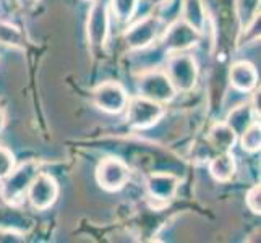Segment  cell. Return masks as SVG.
I'll return each instance as SVG.
<instances>
[{"mask_svg":"<svg viewBox=\"0 0 261 243\" xmlns=\"http://www.w3.org/2000/svg\"><path fill=\"white\" fill-rule=\"evenodd\" d=\"M38 172L39 164L34 159L16 164L12 172L0 182V196H2V200L10 206L21 204L33 178L38 175Z\"/></svg>","mask_w":261,"mask_h":243,"instance_id":"cell-1","label":"cell"},{"mask_svg":"<svg viewBox=\"0 0 261 243\" xmlns=\"http://www.w3.org/2000/svg\"><path fill=\"white\" fill-rule=\"evenodd\" d=\"M164 71L167 73L169 79L172 81L178 94L192 93L198 85V78H200L198 62L188 52L170 53L166 62Z\"/></svg>","mask_w":261,"mask_h":243,"instance_id":"cell-2","label":"cell"},{"mask_svg":"<svg viewBox=\"0 0 261 243\" xmlns=\"http://www.w3.org/2000/svg\"><path fill=\"white\" fill-rule=\"evenodd\" d=\"M137 94L159 104H170L178 96L164 68H152L141 73L137 79Z\"/></svg>","mask_w":261,"mask_h":243,"instance_id":"cell-3","label":"cell"},{"mask_svg":"<svg viewBox=\"0 0 261 243\" xmlns=\"http://www.w3.org/2000/svg\"><path fill=\"white\" fill-rule=\"evenodd\" d=\"M127 111V125L132 130H148L161 122L164 117L166 109L163 104L151 101L143 96H132L128 99V104L125 107Z\"/></svg>","mask_w":261,"mask_h":243,"instance_id":"cell-4","label":"cell"},{"mask_svg":"<svg viewBox=\"0 0 261 243\" xmlns=\"http://www.w3.org/2000/svg\"><path fill=\"white\" fill-rule=\"evenodd\" d=\"M163 18L156 13L146 15L130 24L123 33V42L130 50H145L158 39Z\"/></svg>","mask_w":261,"mask_h":243,"instance_id":"cell-5","label":"cell"},{"mask_svg":"<svg viewBox=\"0 0 261 243\" xmlns=\"http://www.w3.org/2000/svg\"><path fill=\"white\" fill-rule=\"evenodd\" d=\"M203 34L196 31L193 26H190L182 18H177L164 30L161 36V46L167 53L174 52H187L200 44Z\"/></svg>","mask_w":261,"mask_h":243,"instance_id":"cell-6","label":"cell"},{"mask_svg":"<svg viewBox=\"0 0 261 243\" xmlns=\"http://www.w3.org/2000/svg\"><path fill=\"white\" fill-rule=\"evenodd\" d=\"M111 31V12L109 5L102 0H93V5L86 18V39L89 47H106Z\"/></svg>","mask_w":261,"mask_h":243,"instance_id":"cell-7","label":"cell"},{"mask_svg":"<svg viewBox=\"0 0 261 243\" xmlns=\"http://www.w3.org/2000/svg\"><path fill=\"white\" fill-rule=\"evenodd\" d=\"M130 167L119 157H106L96 167V182L107 193L120 192L130 180Z\"/></svg>","mask_w":261,"mask_h":243,"instance_id":"cell-8","label":"cell"},{"mask_svg":"<svg viewBox=\"0 0 261 243\" xmlns=\"http://www.w3.org/2000/svg\"><path fill=\"white\" fill-rule=\"evenodd\" d=\"M60 193L56 177L47 172H38L26 192V200L36 211H47L56 204Z\"/></svg>","mask_w":261,"mask_h":243,"instance_id":"cell-9","label":"cell"},{"mask_svg":"<svg viewBox=\"0 0 261 243\" xmlns=\"http://www.w3.org/2000/svg\"><path fill=\"white\" fill-rule=\"evenodd\" d=\"M128 93L119 81H102L93 89V102L99 111L117 115L125 111L128 104Z\"/></svg>","mask_w":261,"mask_h":243,"instance_id":"cell-10","label":"cell"},{"mask_svg":"<svg viewBox=\"0 0 261 243\" xmlns=\"http://www.w3.org/2000/svg\"><path fill=\"white\" fill-rule=\"evenodd\" d=\"M180 185V178L169 172H152L146 177V192L151 200L167 204L174 200Z\"/></svg>","mask_w":261,"mask_h":243,"instance_id":"cell-11","label":"cell"},{"mask_svg":"<svg viewBox=\"0 0 261 243\" xmlns=\"http://www.w3.org/2000/svg\"><path fill=\"white\" fill-rule=\"evenodd\" d=\"M229 85L240 94L255 93L258 88V70L248 60L233 62L229 68Z\"/></svg>","mask_w":261,"mask_h":243,"instance_id":"cell-12","label":"cell"},{"mask_svg":"<svg viewBox=\"0 0 261 243\" xmlns=\"http://www.w3.org/2000/svg\"><path fill=\"white\" fill-rule=\"evenodd\" d=\"M229 127L236 131L237 137H240L247 128H250L251 125L259 122V109H256L255 104L251 101L242 102L236 105L233 109H230L224 119Z\"/></svg>","mask_w":261,"mask_h":243,"instance_id":"cell-13","label":"cell"},{"mask_svg":"<svg viewBox=\"0 0 261 243\" xmlns=\"http://www.w3.org/2000/svg\"><path fill=\"white\" fill-rule=\"evenodd\" d=\"M239 137L236 134L226 122H216L213 123V127L210 128L208 134H206V141L208 146L214 152H227L232 151L233 146L237 145Z\"/></svg>","mask_w":261,"mask_h":243,"instance_id":"cell-14","label":"cell"},{"mask_svg":"<svg viewBox=\"0 0 261 243\" xmlns=\"http://www.w3.org/2000/svg\"><path fill=\"white\" fill-rule=\"evenodd\" d=\"M210 175L218 183H227L233 178L237 172V160L236 156L232 154V151L227 152H216L210 159L208 164Z\"/></svg>","mask_w":261,"mask_h":243,"instance_id":"cell-15","label":"cell"},{"mask_svg":"<svg viewBox=\"0 0 261 243\" xmlns=\"http://www.w3.org/2000/svg\"><path fill=\"white\" fill-rule=\"evenodd\" d=\"M261 0H233V12L240 34H247L258 21Z\"/></svg>","mask_w":261,"mask_h":243,"instance_id":"cell-16","label":"cell"},{"mask_svg":"<svg viewBox=\"0 0 261 243\" xmlns=\"http://www.w3.org/2000/svg\"><path fill=\"white\" fill-rule=\"evenodd\" d=\"M180 18L190 26H193L196 31L204 34L206 7L203 0H182V4H180Z\"/></svg>","mask_w":261,"mask_h":243,"instance_id":"cell-17","label":"cell"},{"mask_svg":"<svg viewBox=\"0 0 261 243\" xmlns=\"http://www.w3.org/2000/svg\"><path fill=\"white\" fill-rule=\"evenodd\" d=\"M141 0H109L111 13L119 23H130L137 15Z\"/></svg>","mask_w":261,"mask_h":243,"instance_id":"cell-18","label":"cell"},{"mask_svg":"<svg viewBox=\"0 0 261 243\" xmlns=\"http://www.w3.org/2000/svg\"><path fill=\"white\" fill-rule=\"evenodd\" d=\"M242 151L248 152V154H256L261 149V125L259 122L253 123L250 128H247L240 134L239 140Z\"/></svg>","mask_w":261,"mask_h":243,"instance_id":"cell-19","label":"cell"},{"mask_svg":"<svg viewBox=\"0 0 261 243\" xmlns=\"http://www.w3.org/2000/svg\"><path fill=\"white\" fill-rule=\"evenodd\" d=\"M0 44L10 47H23L24 39L21 31L10 23L0 21Z\"/></svg>","mask_w":261,"mask_h":243,"instance_id":"cell-20","label":"cell"},{"mask_svg":"<svg viewBox=\"0 0 261 243\" xmlns=\"http://www.w3.org/2000/svg\"><path fill=\"white\" fill-rule=\"evenodd\" d=\"M245 204L248 211H251V214L259 215L261 214V185L255 183L248 188V192L245 195Z\"/></svg>","mask_w":261,"mask_h":243,"instance_id":"cell-21","label":"cell"},{"mask_svg":"<svg viewBox=\"0 0 261 243\" xmlns=\"http://www.w3.org/2000/svg\"><path fill=\"white\" fill-rule=\"evenodd\" d=\"M16 166L15 154L7 146L0 145V182L12 172Z\"/></svg>","mask_w":261,"mask_h":243,"instance_id":"cell-22","label":"cell"},{"mask_svg":"<svg viewBox=\"0 0 261 243\" xmlns=\"http://www.w3.org/2000/svg\"><path fill=\"white\" fill-rule=\"evenodd\" d=\"M141 2H145L151 7H164V5H169L172 0H141Z\"/></svg>","mask_w":261,"mask_h":243,"instance_id":"cell-23","label":"cell"},{"mask_svg":"<svg viewBox=\"0 0 261 243\" xmlns=\"http://www.w3.org/2000/svg\"><path fill=\"white\" fill-rule=\"evenodd\" d=\"M5 122H7V119H5V112H4L2 107H0V133H2L4 128H5Z\"/></svg>","mask_w":261,"mask_h":243,"instance_id":"cell-24","label":"cell"},{"mask_svg":"<svg viewBox=\"0 0 261 243\" xmlns=\"http://www.w3.org/2000/svg\"><path fill=\"white\" fill-rule=\"evenodd\" d=\"M39 0H20V4L21 5H34V4H38Z\"/></svg>","mask_w":261,"mask_h":243,"instance_id":"cell-25","label":"cell"},{"mask_svg":"<svg viewBox=\"0 0 261 243\" xmlns=\"http://www.w3.org/2000/svg\"><path fill=\"white\" fill-rule=\"evenodd\" d=\"M86 2H93V0H86Z\"/></svg>","mask_w":261,"mask_h":243,"instance_id":"cell-26","label":"cell"}]
</instances>
